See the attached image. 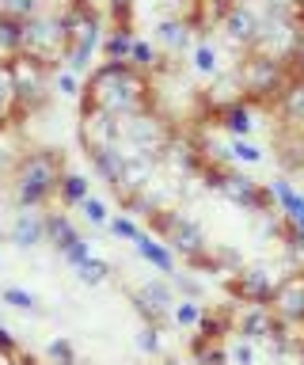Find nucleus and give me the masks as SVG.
<instances>
[{"mask_svg": "<svg viewBox=\"0 0 304 365\" xmlns=\"http://www.w3.org/2000/svg\"><path fill=\"white\" fill-rule=\"evenodd\" d=\"M270 141H274V156L278 164L289 171V175L304 179V91L289 96L278 107V122L270 130Z\"/></svg>", "mask_w": 304, "mask_h": 365, "instance_id": "f257e3e1", "label": "nucleus"}, {"mask_svg": "<svg viewBox=\"0 0 304 365\" xmlns=\"http://www.w3.org/2000/svg\"><path fill=\"white\" fill-rule=\"evenodd\" d=\"M61 182V171H58V156L50 153H38L23 160V168H19V179H16V202L23 205V210H35L50 198L53 190H58Z\"/></svg>", "mask_w": 304, "mask_h": 365, "instance_id": "f03ea898", "label": "nucleus"}, {"mask_svg": "<svg viewBox=\"0 0 304 365\" xmlns=\"http://www.w3.org/2000/svg\"><path fill=\"white\" fill-rule=\"evenodd\" d=\"M42 240H46V217L23 210L16 217V225H12V244L27 251V247H38Z\"/></svg>", "mask_w": 304, "mask_h": 365, "instance_id": "7ed1b4c3", "label": "nucleus"}, {"mask_svg": "<svg viewBox=\"0 0 304 365\" xmlns=\"http://www.w3.org/2000/svg\"><path fill=\"white\" fill-rule=\"evenodd\" d=\"M133 244H137V251H141V255L149 259L160 274H175V251L167 247V244H160V240H152V236H145V232L133 240Z\"/></svg>", "mask_w": 304, "mask_h": 365, "instance_id": "20e7f679", "label": "nucleus"}, {"mask_svg": "<svg viewBox=\"0 0 304 365\" xmlns=\"http://www.w3.org/2000/svg\"><path fill=\"white\" fill-rule=\"evenodd\" d=\"M23 31H27L23 19L0 11V53H8V57H19V53H23Z\"/></svg>", "mask_w": 304, "mask_h": 365, "instance_id": "39448f33", "label": "nucleus"}, {"mask_svg": "<svg viewBox=\"0 0 304 365\" xmlns=\"http://www.w3.org/2000/svg\"><path fill=\"white\" fill-rule=\"evenodd\" d=\"M46 236H50L61 251H69L76 240H80V236H76V228H73V221H69L65 213H50V217H46Z\"/></svg>", "mask_w": 304, "mask_h": 365, "instance_id": "423d86ee", "label": "nucleus"}, {"mask_svg": "<svg viewBox=\"0 0 304 365\" xmlns=\"http://www.w3.org/2000/svg\"><path fill=\"white\" fill-rule=\"evenodd\" d=\"M58 187H61V198H65V202H84V198H88V179L76 175V171H65Z\"/></svg>", "mask_w": 304, "mask_h": 365, "instance_id": "0eeeda50", "label": "nucleus"}, {"mask_svg": "<svg viewBox=\"0 0 304 365\" xmlns=\"http://www.w3.org/2000/svg\"><path fill=\"white\" fill-rule=\"evenodd\" d=\"M0 301L12 304V308H19V312H38V297L27 293V289H19V285H8V289L0 293Z\"/></svg>", "mask_w": 304, "mask_h": 365, "instance_id": "6e6552de", "label": "nucleus"}, {"mask_svg": "<svg viewBox=\"0 0 304 365\" xmlns=\"http://www.w3.org/2000/svg\"><path fill=\"white\" fill-rule=\"evenodd\" d=\"M0 11H8V16L27 23V19L42 16V0H0Z\"/></svg>", "mask_w": 304, "mask_h": 365, "instance_id": "1a4fd4ad", "label": "nucleus"}, {"mask_svg": "<svg viewBox=\"0 0 304 365\" xmlns=\"http://www.w3.org/2000/svg\"><path fill=\"white\" fill-rule=\"evenodd\" d=\"M16 103V84H12V68L0 65V118H4L8 110H12Z\"/></svg>", "mask_w": 304, "mask_h": 365, "instance_id": "9d476101", "label": "nucleus"}, {"mask_svg": "<svg viewBox=\"0 0 304 365\" xmlns=\"http://www.w3.org/2000/svg\"><path fill=\"white\" fill-rule=\"evenodd\" d=\"M172 316H175V324H183V327H198L201 308H198L194 301H183V304H175V308H172Z\"/></svg>", "mask_w": 304, "mask_h": 365, "instance_id": "9b49d317", "label": "nucleus"}, {"mask_svg": "<svg viewBox=\"0 0 304 365\" xmlns=\"http://www.w3.org/2000/svg\"><path fill=\"white\" fill-rule=\"evenodd\" d=\"M50 361L53 365H76V354H73V346L65 339H53L50 342Z\"/></svg>", "mask_w": 304, "mask_h": 365, "instance_id": "f8f14e48", "label": "nucleus"}, {"mask_svg": "<svg viewBox=\"0 0 304 365\" xmlns=\"http://www.w3.org/2000/svg\"><path fill=\"white\" fill-rule=\"evenodd\" d=\"M110 232H115L118 240H137L141 236V228L130 221V217H115V221H110Z\"/></svg>", "mask_w": 304, "mask_h": 365, "instance_id": "ddd939ff", "label": "nucleus"}, {"mask_svg": "<svg viewBox=\"0 0 304 365\" xmlns=\"http://www.w3.org/2000/svg\"><path fill=\"white\" fill-rule=\"evenodd\" d=\"M61 255H65V262H73V267H84V262L92 259V247H88L84 240H76L69 251H61Z\"/></svg>", "mask_w": 304, "mask_h": 365, "instance_id": "4468645a", "label": "nucleus"}, {"mask_svg": "<svg viewBox=\"0 0 304 365\" xmlns=\"http://www.w3.org/2000/svg\"><path fill=\"white\" fill-rule=\"evenodd\" d=\"M80 205H84V217H88V221H95V225L107 221V205L99 202V198H84Z\"/></svg>", "mask_w": 304, "mask_h": 365, "instance_id": "2eb2a0df", "label": "nucleus"}, {"mask_svg": "<svg viewBox=\"0 0 304 365\" xmlns=\"http://www.w3.org/2000/svg\"><path fill=\"white\" fill-rule=\"evenodd\" d=\"M80 274H84V282H103V278H107V262L88 259L84 267H80Z\"/></svg>", "mask_w": 304, "mask_h": 365, "instance_id": "dca6fc26", "label": "nucleus"}, {"mask_svg": "<svg viewBox=\"0 0 304 365\" xmlns=\"http://www.w3.org/2000/svg\"><path fill=\"white\" fill-rule=\"evenodd\" d=\"M0 354H8V358H16V354H19V342H16V335L4 324H0Z\"/></svg>", "mask_w": 304, "mask_h": 365, "instance_id": "f3484780", "label": "nucleus"}, {"mask_svg": "<svg viewBox=\"0 0 304 365\" xmlns=\"http://www.w3.org/2000/svg\"><path fill=\"white\" fill-rule=\"evenodd\" d=\"M137 342H141V350H156V346H160V339H156V331H152V327H145Z\"/></svg>", "mask_w": 304, "mask_h": 365, "instance_id": "a211bd4d", "label": "nucleus"}, {"mask_svg": "<svg viewBox=\"0 0 304 365\" xmlns=\"http://www.w3.org/2000/svg\"><path fill=\"white\" fill-rule=\"evenodd\" d=\"M175 285H179V289H187L190 297H198V293H201V285H198L194 278H183V274H179V278H175Z\"/></svg>", "mask_w": 304, "mask_h": 365, "instance_id": "6ab92c4d", "label": "nucleus"}]
</instances>
